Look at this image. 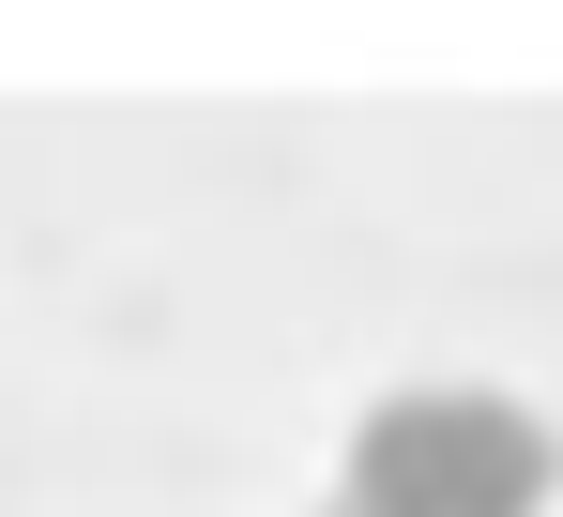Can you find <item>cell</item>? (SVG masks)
Listing matches in <instances>:
<instances>
[{
  "mask_svg": "<svg viewBox=\"0 0 563 517\" xmlns=\"http://www.w3.org/2000/svg\"><path fill=\"white\" fill-rule=\"evenodd\" d=\"M563 441L487 381H411L351 427V517H549Z\"/></svg>",
  "mask_w": 563,
  "mask_h": 517,
  "instance_id": "1",
  "label": "cell"
}]
</instances>
